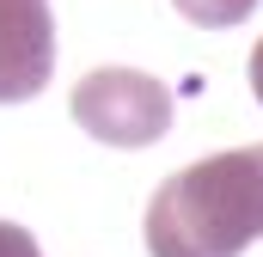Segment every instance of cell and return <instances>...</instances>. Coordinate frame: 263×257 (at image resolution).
<instances>
[{"label":"cell","mask_w":263,"mask_h":257,"mask_svg":"<svg viewBox=\"0 0 263 257\" xmlns=\"http://www.w3.org/2000/svg\"><path fill=\"white\" fill-rule=\"evenodd\" d=\"M190 25H208V31H227V25H239V19H251V6L257 0H172Z\"/></svg>","instance_id":"4"},{"label":"cell","mask_w":263,"mask_h":257,"mask_svg":"<svg viewBox=\"0 0 263 257\" xmlns=\"http://www.w3.org/2000/svg\"><path fill=\"white\" fill-rule=\"evenodd\" d=\"M67 104H73V123L110 147H147L172 128V92L135 67H92Z\"/></svg>","instance_id":"2"},{"label":"cell","mask_w":263,"mask_h":257,"mask_svg":"<svg viewBox=\"0 0 263 257\" xmlns=\"http://www.w3.org/2000/svg\"><path fill=\"white\" fill-rule=\"evenodd\" d=\"M251 92H257V104H263V37H257V49H251Z\"/></svg>","instance_id":"6"},{"label":"cell","mask_w":263,"mask_h":257,"mask_svg":"<svg viewBox=\"0 0 263 257\" xmlns=\"http://www.w3.org/2000/svg\"><path fill=\"white\" fill-rule=\"evenodd\" d=\"M0 257H37V239L12 221H0Z\"/></svg>","instance_id":"5"},{"label":"cell","mask_w":263,"mask_h":257,"mask_svg":"<svg viewBox=\"0 0 263 257\" xmlns=\"http://www.w3.org/2000/svg\"><path fill=\"white\" fill-rule=\"evenodd\" d=\"M55 74L49 0H0V104H25Z\"/></svg>","instance_id":"3"},{"label":"cell","mask_w":263,"mask_h":257,"mask_svg":"<svg viewBox=\"0 0 263 257\" xmlns=\"http://www.w3.org/2000/svg\"><path fill=\"white\" fill-rule=\"evenodd\" d=\"M251 239H263V147L196 159L147 202L153 257H239Z\"/></svg>","instance_id":"1"}]
</instances>
